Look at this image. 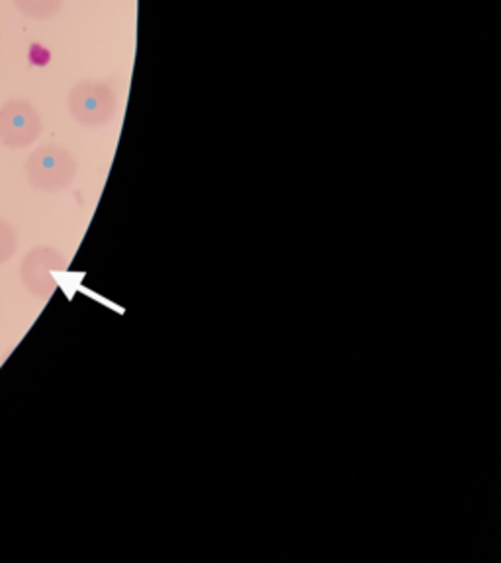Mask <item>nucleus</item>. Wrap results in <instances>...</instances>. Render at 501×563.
Returning a JSON list of instances; mask_svg holds the SVG:
<instances>
[{
	"label": "nucleus",
	"instance_id": "1",
	"mask_svg": "<svg viewBox=\"0 0 501 563\" xmlns=\"http://www.w3.org/2000/svg\"><path fill=\"white\" fill-rule=\"evenodd\" d=\"M26 176L40 192H62L77 176V158L69 150L47 143L28 157Z\"/></svg>",
	"mask_w": 501,
	"mask_h": 563
},
{
	"label": "nucleus",
	"instance_id": "2",
	"mask_svg": "<svg viewBox=\"0 0 501 563\" xmlns=\"http://www.w3.org/2000/svg\"><path fill=\"white\" fill-rule=\"evenodd\" d=\"M69 112L83 128H105L118 114L115 90L100 80H80L69 92Z\"/></svg>",
	"mask_w": 501,
	"mask_h": 563
},
{
	"label": "nucleus",
	"instance_id": "3",
	"mask_svg": "<svg viewBox=\"0 0 501 563\" xmlns=\"http://www.w3.org/2000/svg\"><path fill=\"white\" fill-rule=\"evenodd\" d=\"M42 115L26 100L0 106V143L10 150H26L42 133Z\"/></svg>",
	"mask_w": 501,
	"mask_h": 563
},
{
	"label": "nucleus",
	"instance_id": "4",
	"mask_svg": "<svg viewBox=\"0 0 501 563\" xmlns=\"http://www.w3.org/2000/svg\"><path fill=\"white\" fill-rule=\"evenodd\" d=\"M67 266V258L50 246H37L30 251L20 264V278L22 284L35 298L47 299L57 290L55 273H63Z\"/></svg>",
	"mask_w": 501,
	"mask_h": 563
},
{
	"label": "nucleus",
	"instance_id": "5",
	"mask_svg": "<svg viewBox=\"0 0 501 563\" xmlns=\"http://www.w3.org/2000/svg\"><path fill=\"white\" fill-rule=\"evenodd\" d=\"M65 0H14V7L22 16L37 20V22L57 16Z\"/></svg>",
	"mask_w": 501,
	"mask_h": 563
},
{
	"label": "nucleus",
	"instance_id": "6",
	"mask_svg": "<svg viewBox=\"0 0 501 563\" xmlns=\"http://www.w3.org/2000/svg\"><path fill=\"white\" fill-rule=\"evenodd\" d=\"M18 239L14 229L0 220V264L9 263L17 255Z\"/></svg>",
	"mask_w": 501,
	"mask_h": 563
}]
</instances>
